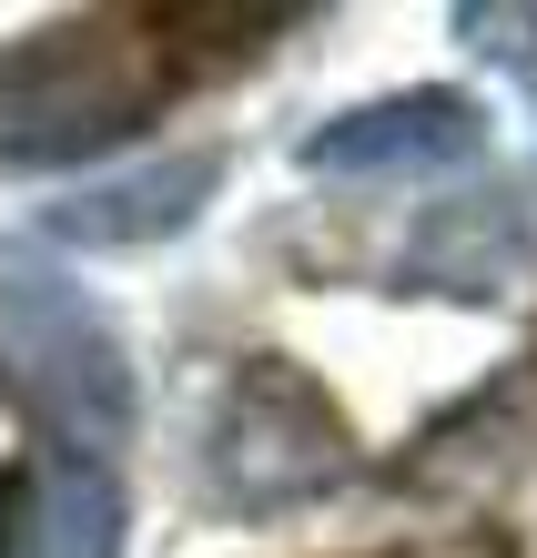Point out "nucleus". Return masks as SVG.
Instances as JSON below:
<instances>
[{
	"label": "nucleus",
	"instance_id": "obj_4",
	"mask_svg": "<svg viewBox=\"0 0 537 558\" xmlns=\"http://www.w3.org/2000/svg\"><path fill=\"white\" fill-rule=\"evenodd\" d=\"M487 153V102L477 92H447V82H416V92H386V102H355L305 133L315 173H345V183H406V173H456V162Z\"/></svg>",
	"mask_w": 537,
	"mask_h": 558
},
{
	"label": "nucleus",
	"instance_id": "obj_6",
	"mask_svg": "<svg viewBox=\"0 0 537 558\" xmlns=\"http://www.w3.org/2000/svg\"><path fill=\"white\" fill-rule=\"evenodd\" d=\"M213 193H223V153H162L143 173H102V183L61 193L41 223L82 254H122V244H152V234H183Z\"/></svg>",
	"mask_w": 537,
	"mask_h": 558
},
{
	"label": "nucleus",
	"instance_id": "obj_3",
	"mask_svg": "<svg viewBox=\"0 0 537 558\" xmlns=\"http://www.w3.org/2000/svg\"><path fill=\"white\" fill-rule=\"evenodd\" d=\"M204 477L223 508H305L345 477V416L284 355H254L223 376V407L204 426Z\"/></svg>",
	"mask_w": 537,
	"mask_h": 558
},
{
	"label": "nucleus",
	"instance_id": "obj_2",
	"mask_svg": "<svg viewBox=\"0 0 537 558\" xmlns=\"http://www.w3.org/2000/svg\"><path fill=\"white\" fill-rule=\"evenodd\" d=\"M0 397L30 426H51L61 457H91L132 437V366L102 336V315H82L51 275L0 284Z\"/></svg>",
	"mask_w": 537,
	"mask_h": 558
},
{
	"label": "nucleus",
	"instance_id": "obj_5",
	"mask_svg": "<svg viewBox=\"0 0 537 558\" xmlns=\"http://www.w3.org/2000/svg\"><path fill=\"white\" fill-rule=\"evenodd\" d=\"M0 558H122V487L91 457L30 447L0 468Z\"/></svg>",
	"mask_w": 537,
	"mask_h": 558
},
{
	"label": "nucleus",
	"instance_id": "obj_7",
	"mask_svg": "<svg viewBox=\"0 0 537 558\" xmlns=\"http://www.w3.org/2000/svg\"><path fill=\"white\" fill-rule=\"evenodd\" d=\"M456 31H477V51L527 61V72H537V11H456Z\"/></svg>",
	"mask_w": 537,
	"mask_h": 558
},
{
	"label": "nucleus",
	"instance_id": "obj_1",
	"mask_svg": "<svg viewBox=\"0 0 537 558\" xmlns=\"http://www.w3.org/2000/svg\"><path fill=\"white\" fill-rule=\"evenodd\" d=\"M173 92L162 41L143 21H61L30 31L21 51H0V173H61L132 143Z\"/></svg>",
	"mask_w": 537,
	"mask_h": 558
}]
</instances>
